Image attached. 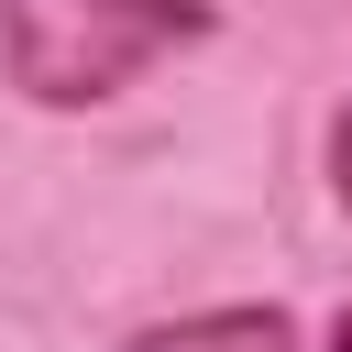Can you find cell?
Wrapping results in <instances>:
<instances>
[{"label": "cell", "mask_w": 352, "mask_h": 352, "mask_svg": "<svg viewBox=\"0 0 352 352\" xmlns=\"http://www.w3.org/2000/svg\"><path fill=\"white\" fill-rule=\"evenodd\" d=\"M198 33L209 0H0V66L44 110H88Z\"/></svg>", "instance_id": "obj_1"}, {"label": "cell", "mask_w": 352, "mask_h": 352, "mask_svg": "<svg viewBox=\"0 0 352 352\" xmlns=\"http://www.w3.org/2000/svg\"><path fill=\"white\" fill-rule=\"evenodd\" d=\"M132 352H297V330H286V308H198V319L143 330Z\"/></svg>", "instance_id": "obj_2"}, {"label": "cell", "mask_w": 352, "mask_h": 352, "mask_svg": "<svg viewBox=\"0 0 352 352\" xmlns=\"http://www.w3.org/2000/svg\"><path fill=\"white\" fill-rule=\"evenodd\" d=\"M330 187L352 198V110H341V132H330Z\"/></svg>", "instance_id": "obj_3"}, {"label": "cell", "mask_w": 352, "mask_h": 352, "mask_svg": "<svg viewBox=\"0 0 352 352\" xmlns=\"http://www.w3.org/2000/svg\"><path fill=\"white\" fill-rule=\"evenodd\" d=\"M330 352H352V308H341V319H330Z\"/></svg>", "instance_id": "obj_4"}]
</instances>
